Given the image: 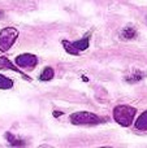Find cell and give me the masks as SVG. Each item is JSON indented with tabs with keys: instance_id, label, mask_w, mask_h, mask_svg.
<instances>
[{
	"instance_id": "1",
	"label": "cell",
	"mask_w": 147,
	"mask_h": 148,
	"mask_svg": "<svg viewBox=\"0 0 147 148\" xmlns=\"http://www.w3.org/2000/svg\"><path fill=\"white\" fill-rule=\"evenodd\" d=\"M135 113H137V109L130 105H116L113 108V118L120 126L122 127H128L133 123L135 117Z\"/></svg>"
},
{
	"instance_id": "2",
	"label": "cell",
	"mask_w": 147,
	"mask_h": 148,
	"mask_svg": "<svg viewBox=\"0 0 147 148\" xmlns=\"http://www.w3.org/2000/svg\"><path fill=\"white\" fill-rule=\"evenodd\" d=\"M18 38V30L16 27L8 26L0 31V51L7 52L14 44Z\"/></svg>"
},
{
	"instance_id": "3",
	"label": "cell",
	"mask_w": 147,
	"mask_h": 148,
	"mask_svg": "<svg viewBox=\"0 0 147 148\" xmlns=\"http://www.w3.org/2000/svg\"><path fill=\"white\" fill-rule=\"evenodd\" d=\"M64 49L69 55H80L82 51H86L90 46V33H87L82 39L77 42H69V40H63L61 42Z\"/></svg>"
},
{
	"instance_id": "4",
	"label": "cell",
	"mask_w": 147,
	"mask_h": 148,
	"mask_svg": "<svg viewBox=\"0 0 147 148\" xmlns=\"http://www.w3.org/2000/svg\"><path fill=\"white\" fill-rule=\"evenodd\" d=\"M70 122L73 125H98L103 120L91 112H77L70 114Z\"/></svg>"
},
{
	"instance_id": "5",
	"label": "cell",
	"mask_w": 147,
	"mask_h": 148,
	"mask_svg": "<svg viewBox=\"0 0 147 148\" xmlns=\"http://www.w3.org/2000/svg\"><path fill=\"white\" fill-rule=\"evenodd\" d=\"M16 64L18 65L22 69H34V68L38 65V59H36L35 55L31 53H22L18 55L16 57Z\"/></svg>"
},
{
	"instance_id": "6",
	"label": "cell",
	"mask_w": 147,
	"mask_h": 148,
	"mask_svg": "<svg viewBox=\"0 0 147 148\" xmlns=\"http://www.w3.org/2000/svg\"><path fill=\"white\" fill-rule=\"evenodd\" d=\"M0 69H1V70H12V72H16V73L21 74V75H22L23 78L26 79V81H31V79H30V77L25 75L22 70L17 69V66H14V65H13L12 62H10L9 60H8L7 57H4V56H1V57H0Z\"/></svg>"
},
{
	"instance_id": "7",
	"label": "cell",
	"mask_w": 147,
	"mask_h": 148,
	"mask_svg": "<svg viewBox=\"0 0 147 148\" xmlns=\"http://www.w3.org/2000/svg\"><path fill=\"white\" fill-rule=\"evenodd\" d=\"M146 77V73L145 72H141V70H133L129 75L125 77V81L129 82V83H135V82H139L142 81L143 78Z\"/></svg>"
},
{
	"instance_id": "8",
	"label": "cell",
	"mask_w": 147,
	"mask_h": 148,
	"mask_svg": "<svg viewBox=\"0 0 147 148\" xmlns=\"http://www.w3.org/2000/svg\"><path fill=\"white\" fill-rule=\"evenodd\" d=\"M134 125H135V129H137V130H141V131L147 130V110L143 112L142 114L137 118V121H135Z\"/></svg>"
},
{
	"instance_id": "9",
	"label": "cell",
	"mask_w": 147,
	"mask_h": 148,
	"mask_svg": "<svg viewBox=\"0 0 147 148\" xmlns=\"http://www.w3.org/2000/svg\"><path fill=\"white\" fill-rule=\"evenodd\" d=\"M121 38L122 39H134L135 36H137V31H135V29L134 27H132V26H128V27H125L124 30L121 31Z\"/></svg>"
},
{
	"instance_id": "10",
	"label": "cell",
	"mask_w": 147,
	"mask_h": 148,
	"mask_svg": "<svg viewBox=\"0 0 147 148\" xmlns=\"http://www.w3.org/2000/svg\"><path fill=\"white\" fill-rule=\"evenodd\" d=\"M54 75H55L54 69H52L51 66H47V68H44L43 72L41 73L39 79H41V81H44V82H48V81H51V79L54 78Z\"/></svg>"
},
{
	"instance_id": "11",
	"label": "cell",
	"mask_w": 147,
	"mask_h": 148,
	"mask_svg": "<svg viewBox=\"0 0 147 148\" xmlns=\"http://www.w3.org/2000/svg\"><path fill=\"white\" fill-rule=\"evenodd\" d=\"M13 87V81L10 78L0 74V90H9Z\"/></svg>"
},
{
	"instance_id": "12",
	"label": "cell",
	"mask_w": 147,
	"mask_h": 148,
	"mask_svg": "<svg viewBox=\"0 0 147 148\" xmlns=\"http://www.w3.org/2000/svg\"><path fill=\"white\" fill-rule=\"evenodd\" d=\"M5 138H7V140L9 142L12 146H23V140H21V139H17L13 134H10V133H7L5 134Z\"/></svg>"
},
{
	"instance_id": "13",
	"label": "cell",
	"mask_w": 147,
	"mask_h": 148,
	"mask_svg": "<svg viewBox=\"0 0 147 148\" xmlns=\"http://www.w3.org/2000/svg\"><path fill=\"white\" fill-rule=\"evenodd\" d=\"M54 114H55V116H56V117H59V116H60V114H61V112H55V113H54Z\"/></svg>"
},
{
	"instance_id": "14",
	"label": "cell",
	"mask_w": 147,
	"mask_h": 148,
	"mask_svg": "<svg viewBox=\"0 0 147 148\" xmlns=\"http://www.w3.org/2000/svg\"><path fill=\"white\" fill-rule=\"evenodd\" d=\"M3 16H4V13H3V12H1V10H0V18H1V17H3Z\"/></svg>"
}]
</instances>
